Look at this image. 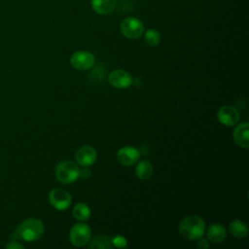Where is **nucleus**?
<instances>
[{
	"mask_svg": "<svg viewBox=\"0 0 249 249\" xmlns=\"http://www.w3.org/2000/svg\"><path fill=\"white\" fill-rule=\"evenodd\" d=\"M45 232L43 222L36 218H28L21 222L16 229L12 238L15 240H22L32 242L40 239Z\"/></svg>",
	"mask_w": 249,
	"mask_h": 249,
	"instance_id": "f257e3e1",
	"label": "nucleus"
},
{
	"mask_svg": "<svg viewBox=\"0 0 249 249\" xmlns=\"http://www.w3.org/2000/svg\"><path fill=\"white\" fill-rule=\"evenodd\" d=\"M179 231L187 239H198L205 231V223L197 215H189L181 221Z\"/></svg>",
	"mask_w": 249,
	"mask_h": 249,
	"instance_id": "f03ea898",
	"label": "nucleus"
},
{
	"mask_svg": "<svg viewBox=\"0 0 249 249\" xmlns=\"http://www.w3.org/2000/svg\"><path fill=\"white\" fill-rule=\"evenodd\" d=\"M54 173L58 182L62 184H70L79 178L80 168L76 162L64 160L56 165Z\"/></svg>",
	"mask_w": 249,
	"mask_h": 249,
	"instance_id": "7ed1b4c3",
	"label": "nucleus"
},
{
	"mask_svg": "<svg viewBox=\"0 0 249 249\" xmlns=\"http://www.w3.org/2000/svg\"><path fill=\"white\" fill-rule=\"evenodd\" d=\"M91 231L88 225L80 223L75 224L69 233V240L70 242L78 247L86 245L90 239Z\"/></svg>",
	"mask_w": 249,
	"mask_h": 249,
	"instance_id": "20e7f679",
	"label": "nucleus"
},
{
	"mask_svg": "<svg viewBox=\"0 0 249 249\" xmlns=\"http://www.w3.org/2000/svg\"><path fill=\"white\" fill-rule=\"evenodd\" d=\"M121 31L123 35L128 39H137L142 35L144 26L142 21L138 18H126L121 23Z\"/></svg>",
	"mask_w": 249,
	"mask_h": 249,
	"instance_id": "39448f33",
	"label": "nucleus"
},
{
	"mask_svg": "<svg viewBox=\"0 0 249 249\" xmlns=\"http://www.w3.org/2000/svg\"><path fill=\"white\" fill-rule=\"evenodd\" d=\"M49 201L55 209L63 211L70 206L72 197L67 191L60 188H55L50 192Z\"/></svg>",
	"mask_w": 249,
	"mask_h": 249,
	"instance_id": "423d86ee",
	"label": "nucleus"
},
{
	"mask_svg": "<svg viewBox=\"0 0 249 249\" xmlns=\"http://www.w3.org/2000/svg\"><path fill=\"white\" fill-rule=\"evenodd\" d=\"M94 55L88 51L75 52L71 56V64L78 70H88L94 64Z\"/></svg>",
	"mask_w": 249,
	"mask_h": 249,
	"instance_id": "0eeeda50",
	"label": "nucleus"
},
{
	"mask_svg": "<svg viewBox=\"0 0 249 249\" xmlns=\"http://www.w3.org/2000/svg\"><path fill=\"white\" fill-rule=\"evenodd\" d=\"M139 151L131 146L123 147L117 153V160L119 163L124 166H130L136 163L139 160Z\"/></svg>",
	"mask_w": 249,
	"mask_h": 249,
	"instance_id": "6e6552de",
	"label": "nucleus"
},
{
	"mask_svg": "<svg viewBox=\"0 0 249 249\" xmlns=\"http://www.w3.org/2000/svg\"><path fill=\"white\" fill-rule=\"evenodd\" d=\"M109 83L117 89H126L132 83L130 74L123 69L113 70L109 75Z\"/></svg>",
	"mask_w": 249,
	"mask_h": 249,
	"instance_id": "1a4fd4ad",
	"label": "nucleus"
},
{
	"mask_svg": "<svg viewBox=\"0 0 249 249\" xmlns=\"http://www.w3.org/2000/svg\"><path fill=\"white\" fill-rule=\"evenodd\" d=\"M218 120L225 125H234L239 121V113L236 108L230 105L222 106L217 113Z\"/></svg>",
	"mask_w": 249,
	"mask_h": 249,
	"instance_id": "9d476101",
	"label": "nucleus"
},
{
	"mask_svg": "<svg viewBox=\"0 0 249 249\" xmlns=\"http://www.w3.org/2000/svg\"><path fill=\"white\" fill-rule=\"evenodd\" d=\"M96 151L93 147L86 145L81 147L77 153H76V161L79 165L82 166H89L91 164L94 163L95 160H96Z\"/></svg>",
	"mask_w": 249,
	"mask_h": 249,
	"instance_id": "9b49d317",
	"label": "nucleus"
},
{
	"mask_svg": "<svg viewBox=\"0 0 249 249\" xmlns=\"http://www.w3.org/2000/svg\"><path fill=\"white\" fill-rule=\"evenodd\" d=\"M249 128L248 123H242L238 124L233 130V138L237 145L242 148H248L249 146V138H248Z\"/></svg>",
	"mask_w": 249,
	"mask_h": 249,
	"instance_id": "f8f14e48",
	"label": "nucleus"
},
{
	"mask_svg": "<svg viewBox=\"0 0 249 249\" xmlns=\"http://www.w3.org/2000/svg\"><path fill=\"white\" fill-rule=\"evenodd\" d=\"M227 236V231L222 224H213L207 229V237L213 243H220L224 241Z\"/></svg>",
	"mask_w": 249,
	"mask_h": 249,
	"instance_id": "ddd939ff",
	"label": "nucleus"
},
{
	"mask_svg": "<svg viewBox=\"0 0 249 249\" xmlns=\"http://www.w3.org/2000/svg\"><path fill=\"white\" fill-rule=\"evenodd\" d=\"M91 7L99 15H108L114 11L116 0H91Z\"/></svg>",
	"mask_w": 249,
	"mask_h": 249,
	"instance_id": "4468645a",
	"label": "nucleus"
},
{
	"mask_svg": "<svg viewBox=\"0 0 249 249\" xmlns=\"http://www.w3.org/2000/svg\"><path fill=\"white\" fill-rule=\"evenodd\" d=\"M135 173L137 177L141 180L149 179L153 174V165L147 160H142L138 162L135 168Z\"/></svg>",
	"mask_w": 249,
	"mask_h": 249,
	"instance_id": "2eb2a0df",
	"label": "nucleus"
},
{
	"mask_svg": "<svg viewBox=\"0 0 249 249\" xmlns=\"http://www.w3.org/2000/svg\"><path fill=\"white\" fill-rule=\"evenodd\" d=\"M229 229L231 235L237 238H243L248 233V228L246 224L240 220H234L231 222Z\"/></svg>",
	"mask_w": 249,
	"mask_h": 249,
	"instance_id": "dca6fc26",
	"label": "nucleus"
},
{
	"mask_svg": "<svg viewBox=\"0 0 249 249\" xmlns=\"http://www.w3.org/2000/svg\"><path fill=\"white\" fill-rule=\"evenodd\" d=\"M73 216L77 220L86 221L90 216V209H89V207L86 203L79 202L73 208Z\"/></svg>",
	"mask_w": 249,
	"mask_h": 249,
	"instance_id": "f3484780",
	"label": "nucleus"
},
{
	"mask_svg": "<svg viewBox=\"0 0 249 249\" xmlns=\"http://www.w3.org/2000/svg\"><path fill=\"white\" fill-rule=\"evenodd\" d=\"M89 247L96 249H109L111 247V240L106 235H97L90 241Z\"/></svg>",
	"mask_w": 249,
	"mask_h": 249,
	"instance_id": "a211bd4d",
	"label": "nucleus"
},
{
	"mask_svg": "<svg viewBox=\"0 0 249 249\" xmlns=\"http://www.w3.org/2000/svg\"><path fill=\"white\" fill-rule=\"evenodd\" d=\"M160 40V33L155 29H148L145 32V41L150 46H157Z\"/></svg>",
	"mask_w": 249,
	"mask_h": 249,
	"instance_id": "6ab92c4d",
	"label": "nucleus"
},
{
	"mask_svg": "<svg viewBox=\"0 0 249 249\" xmlns=\"http://www.w3.org/2000/svg\"><path fill=\"white\" fill-rule=\"evenodd\" d=\"M111 243L115 246V247H118V248H124L126 247L127 245V240L124 236L123 235H117V236H114L111 240Z\"/></svg>",
	"mask_w": 249,
	"mask_h": 249,
	"instance_id": "aec40b11",
	"label": "nucleus"
},
{
	"mask_svg": "<svg viewBox=\"0 0 249 249\" xmlns=\"http://www.w3.org/2000/svg\"><path fill=\"white\" fill-rule=\"evenodd\" d=\"M7 249H22L23 245L19 243L18 240L12 239V241H9V243L6 245Z\"/></svg>",
	"mask_w": 249,
	"mask_h": 249,
	"instance_id": "412c9836",
	"label": "nucleus"
},
{
	"mask_svg": "<svg viewBox=\"0 0 249 249\" xmlns=\"http://www.w3.org/2000/svg\"><path fill=\"white\" fill-rule=\"evenodd\" d=\"M197 246L200 249H205V248H207L209 246V243H208V241L206 239L199 237L198 241H197Z\"/></svg>",
	"mask_w": 249,
	"mask_h": 249,
	"instance_id": "4be33fe9",
	"label": "nucleus"
},
{
	"mask_svg": "<svg viewBox=\"0 0 249 249\" xmlns=\"http://www.w3.org/2000/svg\"><path fill=\"white\" fill-rule=\"evenodd\" d=\"M90 176V171L88 168H83L80 169V173H79V177H82L84 179H88Z\"/></svg>",
	"mask_w": 249,
	"mask_h": 249,
	"instance_id": "5701e85b",
	"label": "nucleus"
}]
</instances>
